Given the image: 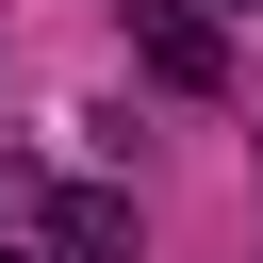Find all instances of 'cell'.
I'll return each mask as SVG.
<instances>
[{"instance_id":"277c9868","label":"cell","mask_w":263,"mask_h":263,"mask_svg":"<svg viewBox=\"0 0 263 263\" xmlns=\"http://www.w3.org/2000/svg\"><path fill=\"white\" fill-rule=\"evenodd\" d=\"M0 263H16V247H0Z\"/></svg>"},{"instance_id":"6da1fadb","label":"cell","mask_w":263,"mask_h":263,"mask_svg":"<svg viewBox=\"0 0 263 263\" xmlns=\"http://www.w3.org/2000/svg\"><path fill=\"white\" fill-rule=\"evenodd\" d=\"M132 66H148L164 99H214V82H230V49H214L197 0H132Z\"/></svg>"},{"instance_id":"3957f363","label":"cell","mask_w":263,"mask_h":263,"mask_svg":"<svg viewBox=\"0 0 263 263\" xmlns=\"http://www.w3.org/2000/svg\"><path fill=\"white\" fill-rule=\"evenodd\" d=\"M214 16H263V0H214Z\"/></svg>"},{"instance_id":"7a4b0ae2","label":"cell","mask_w":263,"mask_h":263,"mask_svg":"<svg viewBox=\"0 0 263 263\" xmlns=\"http://www.w3.org/2000/svg\"><path fill=\"white\" fill-rule=\"evenodd\" d=\"M49 214V263H132V197L115 181H66V197H33Z\"/></svg>"}]
</instances>
